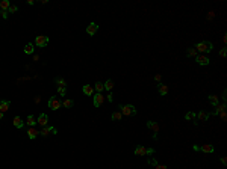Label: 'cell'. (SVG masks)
Wrapping results in <instances>:
<instances>
[{
    "instance_id": "27",
    "label": "cell",
    "mask_w": 227,
    "mask_h": 169,
    "mask_svg": "<svg viewBox=\"0 0 227 169\" xmlns=\"http://www.w3.org/2000/svg\"><path fill=\"white\" fill-rule=\"evenodd\" d=\"M56 83L59 85V88H67V83L62 77H56Z\"/></svg>"
},
{
    "instance_id": "7",
    "label": "cell",
    "mask_w": 227,
    "mask_h": 169,
    "mask_svg": "<svg viewBox=\"0 0 227 169\" xmlns=\"http://www.w3.org/2000/svg\"><path fill=\"white\" fill-rule=\"evenodd\" d=\"M97 30H98V24L94 23V21L89 23V24H88V27H86V33H88V35H91V36H92V35H96Z\"/></svg>"
},
{
    "instance_id": "12",
    "label": "cell",
    "mask_w": 227,
    "mask_h": 169,
    "mask_svg": "<svg viewBox=\"0 0 227 169\" xmlns=\"http://www.w3.org/2000/svg\"><path fill=\"white\" fill-rule=\"evenodd\" d=\"M147 127H149L151 131H155V133L159 131V125H158V122H155V121H147Z\"/></svg>"
},
{
    "instance_id": "25",
    "label": "cell",
    "mask_w": 227,
    "mask_h": 169,
    "mask_svg": "<svg viewBox=\"0 0 227 169\" xmlns=\"http://www.w3.org/2000/svg\"><path fill=\"white\" fill-rule=\"evenodd\" d=\"M103 85H105V89H106V91H109V92H111V89L114 88V82H112V80H106Z\"/></svg>"
},
{
    "instance_id": "18",
    "label": "cell",
    "mask_w": 227,
    "mask_h": 169,
    "mask_svg": "<svg viewBox=\"0 0 227 169\" xmlns=\"http://www.w3.org/2000/svg\"><path fill=\"white\" fill-rule=\"evenodd\" d=\"M9 0H0V11H8L9 9Z\"/></svg>"
},
{
    "instance_id": "11",
    "label": "cell",
    "mask_w": 227,
    "mask_h": 169,
    "mask_svg": "<svg viewBox=\"0 0 227 169\" xmlns=\"http://www.w3.org/2000/svg\"><path fill=\"white\" fill-rule=\"evenodd\" d=\"M82 92L85 94V95H94V88H92L91 85H85L82 88Z\"/></svg>"
},
{
    "instance_id": "30",
    "label": "cell",
    "mask_w": 227,
    "mask_h": 169,
    "mask_svg": "<svg viewBox=\"0 0 227 169\" xmlns=\"http://www.w3.org/2000/svg\"><path fill=\"white\" fill-rule=\"evenodd\" d=\"M194 118H195V113H192V112H188V113L185 115V119L186 121H191V119H194Z\"/></svg>"
},
{
    "instance_id": "36",
    "label": "cell",
    "mask_w": 227,
    "mask_h": 169,
    "mask_svg": "<svg viewBox=\"0 0 227 169\" xmlns=\"http://www.w3.org/2000/svg\"><path fill=\"white\" fill-rule=\"evenodd\" d=\"M155 169H168V168H166L165 165H156V168H155Z\"/></svg>"
},
{
    "instance_id": "14",
    "label": "cell",
    "mask_w": 227,
    "mask_h": 169,
    "mask_svg": "<svg viewBox=\"0 0 227 169\" xmlns=\"http://www.w3.org/2000/svg\"><path fill=\"white\" fill-rule=\"evenodd\" d=\"M11 107V101H0V112L5 113Z\"/></svg>"
},
{
    "instance_id": "9",
    "label": "cell",
    "mask_w": 227,
    "mask_h": 169,
    "mask_svg": "<svg viewBox=\"0 0 227 169\" xmlns=\"http://www.w3.org/2000/svg\"><path fill=\"white\" fill-rule=\"evenodd\" d=\"M36 122H38L39 125L45 127V125H47V122H49V116H47V115H45V113H41V115H39V116H38Z\"/></svg>"
},
{
    "instance_id": "41",
    "label": "cell",
    "mask_w": 227,
    "mask_h": 169,
    "mask_svg": "<svg viewBox=\"0 0 227 169\" xmlns=\"http://www.w3.org/2000/svg\"><path fill=\"white\" fill-rule=\"evenodd\" d=\"M221 119H226V112H221Z\"/></svg>"
},
{
    "instance_id": "5",
    "label": "cell",
    "mask_w": 227,
    "mask_h": 169,
    "mask_svg": "<svg viewBox=\"0 0 227 169\" xmlns=\"http://www.w3.org/2000/svg\"><path fill=\"white\" fill-rule=\"evenodd\" d=\"M103 103H105V95L100 94V92H96L94 95H92V104H94L96 107H100Z\"/></svg>"
},
{
    "instance_id": "34",
    "label": "cell",
    "mask_w": 227,
    "mask_h": 169,
    "mask_svg": "<svg viewBox=\"0 0 227 169\" xmlns=\"http://www.w3.org/2000/svg\"><path fill=\"white\" fill-rule=\"evenodd\" d=\"M0 15L3 18H8V11H0Z\"/></svg>"
},
{
    "instance_id": "28",
    "label": "cell",
    "mask_w": 227,
    "mask_h": 169,
    "mask_svg": "<svg viewBox=\"0 0 227 169\" xmlns=\"http://www.w3.org/2000/svg\"><path fill=\"white\" fill-rule=\"evenodd\" d=\"M209 101H210L212 106H217L218 104V95H210L209 97Z\"/></svg>"
},
{
    "instance_id": "31",
    "label": "cell",
    "mask_w": 227,
    "mask_h": 169,
    "mask_svg": "<svg viewBox=\"0 0 227 169\" xmlns=\"http://www.w3.org/2000/svg\"><path fill=\"white\" fill-rule=\"evenodd\" d=\"M58 94H59L61 97H64L65 94H67V88H59V86H58Z\"/></svg>"
},
{
    "instance_id": "35",
    "label": "cell",
    "mask_w": 227,
    "mask_h": 169,
    "mask_svg": "<svg viewBox=\"0 0 227 169\" xmlns=\"http://www.w3.org/2000/svg\"><path fill=\"white\" fill-rule=\"evenodd\" d=\"M105 98H108V100H109V103H112V100H114V95H112V94L109 92V94H108V97H105Z\"/></svg>"
},
{
    "instance_id": "19",
    "label": "cell",
    "mask_w": 227,
    "mask_h": 169,
    "mask_svg": "<svg viewBox=\"0 0 227 169\" xmlns=\"http://www.w3.org/2000/svg\"><path fill=\"white\" fill-rule=\"evenodd\" d=\"M26 122H28L29 127H35V125H36V118L33 116V115H29V116H28V121H26Z\"/></svg>"
},
{
    "instance_id": "2",
    "label": "cell",
    "mask_w": 227,
    "mask_h": 169,
    "mask_svg": "<svg viewBox=\"0 0 227 169\" xmlns=\"http://www.w3.org/2000/svg\"><path fill=\"white\" fill-rule=\"evenodd\" d=\"M195 50L197 51H202V53H210L212 51V44L209 41H200L195 45Z\"/></svg>"
},
{
    "instance_id": "33",
    "label": "cell",
    "mask_w": 227,
    "mask_h": 169,
    "mask_svg": "<svg viewBox=\"0 0 227 169\" xmlns=\"http://www.w3.org/2000/svg\"><path fill=\"white\" fill-rule=\"evenodd\" d=\"M219 56H221V57H226V56H227V50H226V49H221V50H219Z\"/></svg>"
},
{
    "instance_id": "4",
    "label": "cell",
    "mask_w": 227,
    "mask_h": 169,
    "mask_svg": "<svg viewBox=\"0 0 227 169\" xmlns=\"http://www.w3.org/2000/svg\"><path fill=\"white\" fill-rule=\"evenodd\" d=\"M61 106H62V103H61V100H59L58 97H52L49 100V109L58 110V109H61Z\"/></svg>"
},
{
    "instance_id": "17",
    "label": "cell",
    "mask_w": 227,
    "mask_h": 169,
    "mask_svg": "<svg viewBox=\"0 0 227 169\" xmlns=\"http://www.w3.org/2000/svg\"><path fill=\"white\" fill-rule=\"evenodd\" d=\"M12 124H14V127H15V128H21V127L24 125L23 119L20 118V116H15V118H14V121H12Z\"/></svg>"
},
{
    "instance_id": "40",
    "label": "cell",
    "mask_w": 227,
    "mask_h": 169,
    "mask_svg": "<svg viewBox=\"0 0 227 169\" xmlns=\"http://www.w3.org/2000/svg\"><path fill=\"white\" fill-rule=\"evenodd\" d=\"M33 101H35V103H39V101H41V98H39V97H35V100H33Z\"/></svg>"
},
{
    "instance_id": "13",
    "label": "cell",
    "mask_w": 227,
    "mask_h": 169,
    "mask_svg": "<svg viewBox=\"0 0 227 169\" xmlns=\"http://www.w3.org/2000/svg\"><path fill=\"white\" fill-rule=\"evenodd\" d=\"M158 91H159V94H161V95H166V94H168V91H170V88L166 86V85H158Z\"/></svg>"
},
{
    "instance_id": "23",
    "label": "cell",
    "mask_w": 227,
    "mask_h": 169,
    "mask_svg": "<svg viewBox=\"0 0 227 169\" xmlns=\"http://www.w3.org/2000/svg\"><path fill=\"white\" fill-rule=\"evenodd\" d=\"M73 104H74V101L70 100V98H67L62 101V107H67V109H70V107H73Z\"/></svg>"
},
{
    "instance_id": "10",
    "label": "cell",
    "mask_w": 227,
    "mask_h": 169,
    "mask_svg": "<svg viewBox=\"0 0 227 169\" xmlns=\"http://www.w3.org/2000/svg\"><path fill=\"white\" fill-rule=\"evenodd\" d=\"M39 133H41L43 136H49V133L56 134V128H55V127H47V125H45V127H43V130L39 131Z\"/></svg>"
},
{
    "instance_id": "3",
    "label": "cell",
    "mask_w": 227,
    "mask_h": 169,
    "mask_svg": "<svg viewBox=\"0 0 227 169\" xmlns=\"http://www.w3.org/2000/svg\"><path fill=\"white\" fill-rule=\"evenodd\" d=\"M147 154H155L153 148H145V146H136L135 148V155H147Z\"/></svg>"
},
{
    "instance_id": "24",
    "label": "cell",
    "mask_w": 227,
    "mask_h": 169,
    "mask_svg": "<svg viewBox=\"0 0 227 169\" xmlns=\"http://www.w3.org/2000/svg\"><path fill=\"white\" fill-rule=\"evenodd\" d=\"M92 88H94V91H97V92H100V94H102V91L105 89V85H103L102 82H97V83H96L94 86H92Z\"/></svg>"
},
{
    "instance_id": "6",
    "label": "cell",
    "mask_w": 227,
    "mask_h": 169,
    "mask_svg": "<svg viewBox=\"0 0 227 169\" xmlns=\"http://www.w3.org/2000/svg\"><path fill=\"white\" fill-rule=\"evenodd\" d=\"M35 44H36L38 47H47V45H49V36H45V35H39V36H36Z\"/></svg>"
},
{
    "instance_id": "42",
    "label": "cell",
    "mask_w": 227,
    "mask_h": 169,
    "mask_svg": "<svg viewBox=\"0 0 227 169\" xmlns=\"http://www.w3.org/2000/svg\"><path fill=\"white\" fill-rule=\"evenodd\" d=\"M2 118H3V113H2V112H0V119H2Z\"/></svg>"
},
{
    "instance_id": "1",
    "label": "cell",
    "mask_w": 227,
    "mask_h": 169,
    "mask_svg": "<svg viewBox=\"0 0 227 169\" xmlns=\"http://www.w3.org/2000/svg\"><path fill=\"white\" fill-rule=\"evenodd\" d=\"M120 112H121V115H124V116H133V115H136V109H135V106L133 104H126V106H120Z\"/></svg>"
},
{
    "instance_id": "26",
    "label": "cell",
    "mask_w": 227,
    "mask_h": 169,
    "mask_svg": "<svg viewBox=\"0 0 227 169\" xmlns=\"http://www.w3.org/2000/svg\"><path fill=\"white\" fill-rule=\"evenodd\" d=\"M186 55H188V57H197V50L195 49H188V51H186Z\"/></svg>"
},
{
    "instance_id": "38",
    "label": "cell",
    "mask_w": 227,
    "mask_h": 169,
    "mask_svg": "<svg viewBox=\"0 0 227 169\" xmlns=\"http://www.w3.org/2000/svg\"><path fill=\"white\" fill-rule=\"evenodd\" d=\"M221 163L223 165H227V157H221Z\"/></svg>"
},
{
    "instance_id": "21",
    "label": "cell",
    "mask_w": 227,
    "mask_h": 169,
    "mask_svg": "<svg viewBox=\"0 0 227 169\" xmlns=\"http://www.w3.org/2000/svg\"><path fill=\"white\" fill-rule=\"evenodd\" d=\"M215 112H213V115H218V113H221V112H224L226 110V103H221V104H217L215 106Z\"/></svg>"
},
{
    "instance_id": "20",
    "label": "cell",
    "mask_w": 227,
    "mask_h": 169,
    "mask_svg": "<svg viewBox=\"0 0 227 169\" xmlns=\"http://www.w3.org/2000/svg\"><path fill=\"white\" fill-rule=\"evenodd\" d=\"M200 151H203V153H213V145H202L200 146Z\"/></svg>"
},
{
    "instance_id": "32",
    "label": "cell",
    "mask_w": 227,
    "mask_h": 169,
    "mask_svg": "<svg viewBox=\"0 0 227 169\" xmlns=\"http://www.w3.org/2000/svg\"><path fill=\"white\" fill-rule=\"evenodd\" d=\"M17 11H18V8H17L15 5H11L9 9H8V12H11V14H14V12H17Z\"/></svg>"
},
{
    "instance_id": "8",
    "label": "cell",
    "mask_w": 227,
    "mask_h": 169,
    "mask_svg": "<svg viewBox=\"0 0 227 169\" xmlns=\"http://www.w3.org/2000/svg\"><path fill=\"white\" fill-rule=\"evenodd\" d=\"M195 60H197V64L198 65H209V57L206 56V55H197V57H195Z\"/></svg>"
},
{
    "instance_id": "29",
    "label": "cell",
    "mask_w": 227,
    "mask_h": 169,
    "mask_svg": "<svg viewBox=\"0 0 227 169\" xmlns=\"http://www.w3.org/2000/svg\"><path fill=\"white\" fill-rule=\"evenodd\" d=\"M121 116H123L121 112H114V113H112V119H114V121H120V119H121Z\"/></svg>"
},
{
    "instance_id": "37",
    "label": "cell",
    "mask_w": 227,
    "mask_h": 169,
    "mask_svg": "<svg viewBox=\"0 0 227 169\" xmlns=\"http://www.w3.org/2000/svg\"><path fill=\"white\" fill-rule=\"evenodd\" d=\"M161 79H162L161 74H156V76H155V80H156V82H161Z\"/></svg>"
},
{
    "instance_id": "15",
    "label": "cell",
    "mask_w": 227,
    "mask_h": 169,
    "mask_svg": "<svg viewBox=\"0 0 227 169\" xmlns=\"http://www.w3.org/2000/svg\"><path fill=\"white\" fill-rule=\"evenodd\" d=\"M38 133H39V131L36 130L35 127H30L29 130H28V136H29V139H35V138L38 136Z\"/></svg>"
},
{
    "instance_id": "22",
    "label": "cell",
    "mask_w": 227,
    "mask_h": 169,
    "mask_svg": "<svg viewBox=\"0 0 227 169\" xmlns=\"http://www.w3.org/2000/svg\"><path fill=\"white\" fill-rule=\"evenodd\" d=\"M33 50H35V49H33V44H32V42H29V44L24 45V53H26V55H32Z\"/></svg>"
},
{
    "instance_id": "39",
    "label": "cell",
    "mask_w": 227,
    "mask_h": 169,
    "mask_svg": "<svg viewBox=\"0 0 227 169\" xmlns=\"http://www.w3.org/2000/svg\"><path fill=\"white\" fill-rule=\"evenodd\" d=\"M192 150H194V151H200V146H197V145H194V146H192Z\"/></svg>"
},
{
    "instance_id": "16",
    "label": "cell",
    "mask_w": 227,
    "mask_h": 169,
    "mask_svg": "<svg viewBox=\"0 0 227 169\" xmlns=\"http://www.w3.org/2000/svg\"><path fill=\"white\" fill-rule=\"evenodd\" d=\"M195 116L200 119V121H208L209 119V116L210 115L208 113V112H204V110H202V112H198V115H195Z\"/></svg>"
}]
</instances>
